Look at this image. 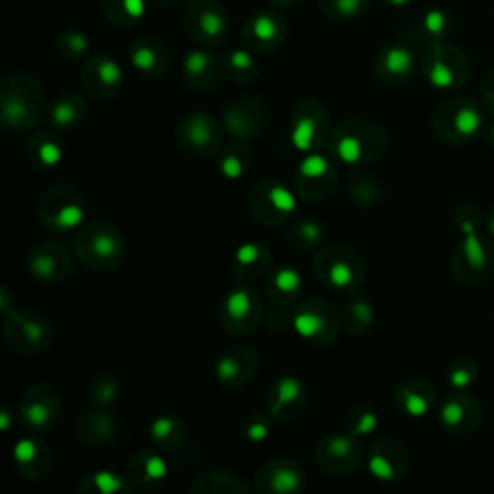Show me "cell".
<instances>
[{"label":"cell","mask_w":494,"mask_h":494,"mask_svg":"<svg viewBox=\"0 0 494 494\" xmlns=\"http://www.w3.org/2000/svg\"><path fill=\"white\" fill-rule=\"evenodd\" d=\"M43 116V89L39 79L28 72L8 74L0 83V122L12 133L35 128Z\"/></svg>","instance_id":"obj_1"},{"label":"cell","mask_w":494,"mask_h":494,"mask_svg":"<svg viewBox=\"0 0 494 494\" xmlns=\"http://www.w3.org/2000/svg\"><path fill=\"white\" fill-rule=\"evenodd\" d=\"M74 249L85 267L93 270H114L126 261L128 243L116 224L109 220H91L77 230Z\"/></svg>","instance_id":"obj_2"},{"label":"cell","mask_w":494,"mask_h":494,"mask_svg":"<svg viewBox=\"0 0 494 494\" xmlns=\"http://www.w3.org/2000/svg\"><path fill=\"white\" fill-rule=\"evenodd\" d=\"M330 151L346 165H365L385 155L388 139L378 124L365 118H348L330 136Z\"/></svg>","instance_id":"obj_3"},{"label":"cell","mask_w":494,"mask_h":494,"mask_svg":"<svg viewBox=\"0 0 494 494\" xmlns=\"http://www.w3.org/2000/svg\"><path fill=\"white\" fill-rule=\"evenodd\" d=\"M313 273L329 288L353 292L365 278V263L351 247L326 246L315 255Z\"/></svg>","instance_id":"obj_4"},{"label":"cell","mask_w":494,"mask_h":494,"mask_svg":"<svg viewBox=\"0 0 494 494\" xmlns=\"http://www.w3.org/2000/svg\"><path fill=\"white\" fill-rule=\"evenodd\" d=\"M37 213L43 226L50 232H70L82 228L85 219V201L76 185L58 182L43 193Z\"/></svg>","instance_id":"obj_5"},{"label":"cell","mask_w":494,"mask_h":494,"mask_svg":"<svg viewBox=\"0 0 494 494\" xmlns=\"http://www.w3.org/2000/svg\"><path fill=\"white\" fill-rule=\"evenodd\" d=\"M332 126L323 103L303 99L290 114V141L300 153H317L330 141Z\"/></svg>","instance_id":"obj_6"},{"label":"cell","mask_w":494,"mask_h":494,"mask_svg":"<svg viewBox=\"0 0 494 494\" xmlns=\"http://www.w3.org/2000/svg\"><path fill=\"white\" fill-rule=\"evenodd\" d=\"M4 342L21 356H35L48 350L53 342V326L45 317L33 311H10L4 317Z\"/></svg>","instance_id":"obj_7"},{"label":"cell","mask_w":494,"mask_h":494,"mask_svg":"<svg viewBox=\"0 0 494 494\" xmlns=\"http://www.w3.org/2000/svg\"><path fill=\"white\" fill-rule=\"evenodd\" d=\"M249 211L265 226H278L288 222L295 213V195L280 180L267 178L257 182L247 199Z\"/></svg>","instance_id":"obj_8"},{"label":"cell","mask_w":494,"mask_h":494,"mask_svg":"<svg viewBox=\"0 0 494 494\" xmlns=\"http://www.w3.org/2000/svg\"><path fill=\"white\" fill-rule=\"evenodd\" d=\"M224 126L209 112L190 110L176 124V139L180 147L192 157H213L224 138Z\"/></svg>","instance_id":"obj_9"},{"label":"cell","mask_w":494,"mask_h":494,"mask_svg":"<svg viewBox=\"0 0 494 494\" xmlns=\"http://www.w3.org/2000/svg\"><path fill=\"white\" fill-rule=\"evenodd\" d=\"M292 326L305 340L313 346H329L340 334V315L336 309L323 300H309L295 305Z\"/></svg>","instance_id":"obj_10"},{"label":"cell","mask_w":494,"mask_h":494,"mask_svg":"<svg viewBox=\"0 0 494 494\" xmlns=\"http://www.w3.org/2000/svg\"><path fill=\"white\" fill-rule=\"evenodd\" d=\"M185 33L201 47H216L230 31V18L219 0H190L184 14Z\"/></svg>","instance_id":"obj_11"},{"label":"cell","mask_w":494,"mask_h":494,"mask_svg":"<svg viewBox=\"0 0 494 494\" xmlns=\"http://www.w3.org/2000/svg\"><path fill=\"white\" fill-rule=\"evenodd\" d=\"M452 273L463 284H481L494 273V243L487 236L467 234L456 247L452 257Z\"/></svg>","instance_id":"obj_12"},{"label":"cell","mask_w":494,"mask_h":494,"mask_svg":"<svg viewBox=\"0 0 494 494\" xmlns=\"http://www.w3.org/2000/svg\"><path fill=\"white\" fill-rule=\"evenodd\" d=\"M220 324L236 336H246L263 323L265 305L261 295L249 286H236L220 305Z\"/></svg>","instance_id":"obj_13"},{"label":"cell","mask_w":494,"mask_h":494,"mask_svg":"<svg viewBox=\"0 0 494 494\" xmlns=\"http://www.w3.org/2000/svg\"><path fill=\"white\" fill-rule=\"evenodd\" d=\"M62 417V398L55 386L35 385L31 386L20 404L21 425L33 432L53 431Z\"/></svg>","instance_id":"obj_14"},{"label":"cell","mask_w":494,"mask_h":494,"mask_svg":"<svg viewBox=\"0 0 494 494\" xmlns=\"http://www.w3.org/2000/svg\"><path fill=\"white\" fill-rule=\"evenodd\" d=\"M338 182V172L329 158L321 153L305 155L297 172H295V193L307 203H319L334 192Z\"/></svg>","instance_id":"obj_15"},{"label":"cell","mask_w":494,"mask_h":494,"mask_svg":"<svg viewBox=\"0 0 494 494\" xmlns=\"http://www.w3.org/2000/svg\"><path fill=\"white\" fill-rule=\"evenodd\" d=\"M423 74L427 82L439 89H452L466 82L467 62L458 48L448 45H432L423 53L421 58Z\"/></svg>","instance_id":"obj_16"},{"label":"cell","mask_w":494,"mask_h":494,"mask_svg":"<svg viewBox=\"0 0 494 494\" xmlns=\"http://www.w3.org/2000/svg\"><path fill=\"white\" fill-rule=\"evenodd\" d=\"M288 37V23L278 12H257L243 26L241 45L253 55H270L284 45Z\"/></svg>","instance_id":"obj_17"},{"label":"cell","mask_w":494,"mask_h":494,"mask_svg":"<svg viewBox=\"0 0 494 494\" xmlns=\"http://www.w3.org/2000/svg\"><path fill=\"white\" fill-rule=\"evenodd\" d=\"M483 118L471 101L456 99L448 101L437 110L432 126L440 138L446 141H466L477 136Z\"/></svg>","instance_id":"obj_18"},{"label":"cell","mask_w":494,"mask_h":494,"mask_svg":"<svg viewBox=\"0 0 494 494\" xmlns=\"http://www.w3.org/2000/svg\"><path fill=\"white\" fill-rule=\"evenodd\" d=\"M363 458L359 439L346 434H329L324 437L315 450L319 467L330 475H350L356 471Z\"/></svg>","instance_id":"obj_19"},{"label":"cell","mask_w":494,"mask_h":494,"mask_svg":"<svg viewBox=\"0 0 494 494\" xmlns=\"http://www.w3.org/2000/svg\"><path fill=\"white\" fill-rule=\"evenodd\" d=\"M82 85L91 97L109 101L124 87V68L114 56L97 53L83 62Z\"/></svg>","instance_id":"obj_20"},{"label":"cell","mask_w":494,"mask_h":494,"mask_svg":"<svg viewBox=\"0 0 494 494\" xmlns=\"http://www.w3.org/2000/svg\"><path fill=\"white\" fill-rule=\"evenodd\" d=\"M268 122V109L257 97H246L228 104L222 114V126L226 133L240 141H249L261 136Z\"/></svg>","instance_id":"obj_21"},{"label":"cell","mask_w":494,"mask_h":494,"mask_svg":"<svg viewBox=\"0 0 494 494\" xmlns=\"http://www.w3.org/2000/svg\"><path fill=\"white\" fill-rule=\"evenodd\" d=\"M307 390L297 377L284 375L270 385L267 392V410L270 417L280 423L300 419L307 407Z\"/></svg>","instance_id":"obj_22"},{"label":"cell","mask_w":494,"mask_h":494,"mask_svg":"<svg viewBox=\"0 0 494 494\" xmlns=\"http://www.w3.org/2000/svg\"><path fill=\"white\" fill-rule=\"evenodd\" d=\"M305 473L292 458L267 461L255 477V494H302Z\"/></svg>","instance_id":"obj_23"},{"label":"cell","mask_w":494,"mask_h":494,"mask_svg":"<svg viewBox=\"0 0 494 494\" xmlns=\"http://www.w3.org/2000/svg\"><path fill=\"white\" fill-rule=\"evenodd\" d=\"M259 369V356L255 350L247 346H234L220 357L214 363V377L220 385L226 388H241L253 380L255 373Z\"/></svg>","instance_id":"obj_24"},{"label":"cell","mask_w":494,"mask_h":494,"mask_svg":"<svg viewBox=\"0 0 494 494\" xmlns=\"http://www.w3.org/2000/svg\"><path fill=\"white\" fill-rule=\"evenodd\" d=\"M440 423L450 432L469 434L479 429L483 423V407L473 396L456 390L442 400L439 410Z\"/></svg>","instance_id":"obj_25"},{"label":"cell","mask_w":494,"mask_h":494,"mask_svg":"<svg viewBox=\"0 0 494 494\" xmlns=\"http://www.w3.org/2000/svg\"><path fill=\"white\" fill-rule=\"evenodd\" d=\"M185 85L193 91H207L216 85L224 74V58L211 47H197L187 50L182 64Z\"/></svg>","instance_id":"obj_26"},{"label":"cell","mask_w":494,"mask_h":494,"mask_svg":"<svg viewBox=\"0 0 494 494\" xmlns=\"http://www.w3.org/2000/svg\"><path fill=\"white\" fill-rule=\"evenodd\" d=\"M28 268L37 280L55 284L72 273V255L58 241H45L29 253Z\"/></svg>","instance_id":"obj_27"},{"label":"cell","mask_w":494,"mask_h":494,"mask_svg":"<svg viewBox=\"0 0 494 494\" xmlns=\"http://www.w3.org/2000/svg\"><path fill=\"white\" fill-rule=\"evenodd\" d=\"M130 62L143 76H163L172 64L170 45L157 35H139L130 45Z\"/></svg>","instance_id":"obj_28"},{"label":"cell","mask_w":494,"mask_h":494,"mask_svg":"<svg viewBox=\"0 0 494 494\" xmlns=\"http://www.w3.org/2000/svg\"><path fill=\"white\" fill-rule=\"evenodd\" d=\"M407 452L405 448L400 444L398 440L383 439L377 440L369 450L367 456V467L369 473L378 481H392L402 479L407 471Z\"/></svg>","instance_id":"obj_29"},{"label":"cell","mask_w":494,"mask_h":494,"mask_svg":"<svg viewBox=\"0 0 494 494\" xmlns=\"http://www.w3.org/2000/svg\"><path fill=\"white\" fill-rule=\"evenodd\" d=\"M417 68L415 53L405 43H394L380 50L375 62L377 77L386 85H402L410 82Z\"/></svg>","instance_id":"obj_30"},{"label":"cell","mask_w":494,"mask_h":494,"mask_svg":"<svg viewBox=\"0 0 494 494\" xmlns=\"http://www.w3.org/2000/svg\"><path fill=\"white\" fill-rule=\"evenodd\" d=\"M18 471L31 481H41L50 475L55 466L53 448L41 439H21L14 446Z\"/></svg>","instance_id":"obj_31"},{"label":"cell","mask_w":494,"mask_h":494,"mask_svg":"<svg viewBox=\"0 0 494 494\" xmlns=\"http://www.w3.org/2000/svg\"><path fill=\"white\" fill-rule=\"evenodd\" d=\"M76 432L82 442L89 446H110L118 437V425L114 417L103 407H89L79 413L76 421Z\"/></svg>","instance_id":"obj_32"},{"label":"cell","mask_w":494,"mask_h":494,"mask_svg":"<svg viewBox=\"0 0 494 494\" xmlns=\"http://www.w3.org/2000/svg\"><path fill=\"white\" fill-rule=\"evenodd\" d=\"M394 402L410 417H423L437 402V390L425 378H405L396 386Z\"/></svg>","instance_id":"obj_33"},{"label":"cell","mask_w":494,"mask_h":494,"mask_svg":"<svg viewBox=\"0 0 494 494\" xmlns=\"http://www.w3.org/2000/svg\"><path fill=\"white\" fill-rule=\"evenodd\" d=\"M168 477V463L163 456L151 452V450H141L133 454L128 461V479L133 487L141 490H153L158 488L165 479Z\"/></svg>","instance_id":"obj_34"},{"label":"cell","mask_w":494,"mask_h":494,"mask_svg":"<svg viewBox=\"0 0 494 494\" xmlns=\"http://www.w3.org/2000/svg\"><path fill=\"white\" fill-rule=\"evenodd\" d=\"M270 263H273V255L265 243L247 241V243L238 247L234 253V275L240 280L253 282L270 273Z\"/></svg>","instance_id":"obj_35"},{"label":"cell","mask_w":494,"mask_h":494,"mask_svg":"<svg viewBox=\"0 0 494 494\" xmlns=\"http://www.w3.org/2000/svg\"><path fill=\"white\" fill-rule=\"evenodd\" d=\"M87 114V103L74 91H64L47 109V120L55 130H72L83 122Z\"/></svg>","instance_id":"obj_36"},{"label":"cell","mask_w":494,"mask_h":494,"mask_svg":"<svg viewBox=\"0 0 494 494\" xmlns=\"http://www.w3.org/2000/svg\"><path fill=\"white\" fill-rule=\"evenodd\" d=\"M265 290H267L270 302H275L276 305H282V307H288L300 300L303 292V278L292 267L273 268L267 275Z\"/></svg>","instance_id":"obj_37"},{"label":"cell","mask_w":494,"mask_h":494,"mask_svg":"<svg viewBox=\"0 0 494 494\" xmlns=\"http://www.w3.org/2000/svg\"><path fill=\"white\" fill-rule=\"evenodd\" d=\"M26 157L37 170H53L64 158V145L55 133L41 131L26 143Z\"/></svg>","instance_id":"obj_38"},{"label":"cell","mask_w":494,"mask_h":494,"mask_svg":"<svg viewBox=\"0 0 494 494\" xmlns=\"http://www.w3.org/2000/svg\"><path fill=\"white\" fill-rule=\"evenodd\" d=\"M149 437L163 452H176L185 442L187 429L182 419L174 415H158L149 427Z\"/></svg>","instance_id":"obj_39"},{"label":"cell","mask_w":494,"mask_h":494,"mask_svg":"<svg viewBox=\"0 0 494 494\" xmlns=\"http://www.w3.org/2000/svg\"><path fill=\"white\" fill-rule=\"evenodd\" d=\"M76 494H133V485L116 471L99 469L83 477Z\"/></svg>","instance_id":"obj_40"},{"label":"cell","mask_w":494,"mask_h":494,"mask_svg":"<svg viewBox=\"0 0 494 494\" xmlns=\"http://www.w3.org/2000/svg\"><path fill=\"white\" fill-rule=\"evenodd\" d=\"M190 494H251L246 483L228 471H207L195 479Z\"/></svg>","instance_id":"obj_41"},{"label":"cell","mask_w":494,"mask_h":494,"mask_svg":"<svg viewBox=\"0 0 494 494\" xmlns=\"http://www.w3.org/2000/svg\"><path fill=\"white\" fill-rule=\"evenodd\" d=\"M340 321L346 332H350L353 336H361V334H367L375 323V309L363 297H353L344 305Z\"/></svg>","instance_id":"obj_42"},{"label":"cell","mask_w":494,"mask_h":494,"mask_svg":"<svg viewBox=\"0 0 494 494\" xmlns=\"http://www.w3.org/2000/svg\"><path fill=\"white\" fill-rule=\"evenodd\" d=\"M106 20L116 28H131L143 20L147 0H103Z\"/></svg>","instance_id":"obj_43"},{"label":"cell","mask_w":494,"mask_h":494,"mask_svg":"<svg viewBox=\"0 0 494 494\" xmlns=\"http://www.w3.org/2000/svg\"><path fill=\"white\" fill-rule=\"evenodd\" d=\"M253 166V155L243 143H232L219 153V168L228 180H241Z\"/></svg>","instance_id":"obj_44"},{"label":"cell","mask_w":494,"mask_h":494,"mask_svg":"<svg viewBox=\"0 0 494 494\" xmlns=\"http://www.w3.org/2000/svg\"><path fill=\"white\" fill-rule=\"evenodd\" d=\"M55 45L56 53H58L60 58H64L66 62H77L89 55L91 47H93V39L83 29L70 28L58 33Z\"/></svg>","instance_id":"obj_45"},{"label":"cell","mask_w":494,"mask_h":494,"mask_svg":"<svg viewBox=\"0 0 494 494\" xmlns=\"http://www.w3.org/2000/svg\"><path fill=\"white\" fill-rule=\"evenodd\" d=\"M224 74L236 83H251L259 74V66L251 50L234 48L224 58Z\"/></svg>","instance_id":"obj_46"},{"label":"cell","mask_w":494,"mask_h":494,"mask_svg":"<svg viewBox=\"0 0 494 494\" xmlns=\"http://www.w3.org/2000/svg\"><path fill=\"white\" fill-rule=\"evenodd\" d=\"M324 236H326V232H324L323 224L317 222V220H300L288 230V238L292 241V246L295 249H300V251H311L317 246H321Z\"/></svg>","instance_id":"obj_47"},{"label":"cell","mask_w":494,"mask_h":494,"mask_svg":"<svg viewBox=\"0 0 494 494\" xmlns=\"http://www.w3.org/2000/svg\"><path fill=\"white\" fill-rule=\"evenodd\" d=\"M323 14L330 20H357L373 6V0H319Z\"/></svg>","instance_id":"obj_48"},{"label":"cell","mask_w":494,"mask_h":494,"mask_svg":"<svg viewBox=\"0 0 494 494\" xmlns=\"http://www.w3.org/2000/svg\"><path fill=\"white\" fill-rule=\"evenodd\" d=\"M346 425H348V432L351 437L363 439V437H369L370 432H375V429L378 427V415L370 405L357 404L348 413Z\"/></svg>","instance_id":"obj_49"},{"label":"cell","mask_w":494,"mask_h":494,"mask_svg":"<svg viewBox=\"0 0 494 494\" xmlns=\"http://www.w3.org/2000/svg\"><path fill=\"white\" fill-rule=\"evenodd\" d=\"M120 392V383L112 375H99L89 383V400L95 407L106 410L114 400L118 398Z\"/></svg>","instance_id":"obj_50"},{"label":"cell","mask_w":494,"mask_h":494,"mask_svg":"<svg viewBox=\"0 0 494 494\" xmlns=\"http://www.w3.org/2000/svg\"><path fill=\"white\" fill-rule=\"evenodd\" d=\"M348 193L353 203L361 207H373L380 199V190H378L377 182H373L367 176H357L350 182Z\"/></svg>","instance_id":"obj_51"},{"label":"cell","mask_w":494,"mask_h":494,"mask_svg":"<svg viewBox=\"0 0 494 494\" xmlns=\"http://www.w3.org/2000/svg\"><path fill=\"white\" fill-rule=\"evenodd\" d=\"M479 377V369L471 359H456L448 370V380L456 390H466Z\"/></svg>","instance_id":"obj_52"},{"label":"cell","mask_w":494,"mask_h":494,"mask_svg":"<svg viewBox=\"0 0 494 494\" xmlns=\"http://www.w3.org/2000/svg\"><path fill=\"white\" fill-rule=\"evenodd\" d=\"M270 434V419L261 413H253L243 423V437L253 444H261Z\"/></svg>","instance_id":"obj_53"},{"label":"cell","mask_w":494,"mask_h":494,"mask_svg":"<svg viewBox=\"0 0 494 494\" xmlns=\"http://www.w3.org/2000/svg\"><path fill=\"white\" fill-rule=\"evenodd\" d=\"M448 28H450V21H448V16L442 12V10H431L427 12L425 18L421 20V29L427 37L431 39H440L448 33Z\"/></svg>","instance_id":"obj_54"},{"label":"cell","mask_w":494,"mask_h":494,"mask_svg":"<svg viewBox=\"0 0 494 494\" xmlns=\"http://www.w3.org/2000/svg\"><path fill=\"white\" fill-rule=\"evenodd\" d=\"M456 224H458V228L466 236L467 234H475L479 230L481 224L479 209H475V207H461L460 211L456 213Z\"/></svg>","instance_id":"obj_55"},{"label":"cell","mask_w":494,"mask_h":494,"mask_svg":"<svg viewBox=\"0 0 494 494\" xmlns=\"http://www.w3.org/2000/svg\"><path fill=\"white\" fill-rule=\"evenodd\" d=\"M0 427L6 431L8 427H10V410L8 407H2V415H0Z\"/></svg>","instance_id":"obj_56"},{"label":"cell","mask_w":494,"mask_h":494,"mask_svg":"<svg viewBox=\"0 0 494 494\" xmlns=\"http://www.w3.org/2000/svg\"><path fill=\"white\" fill-rule=\"evenodd\" d=\"M268 2L278 8H290V6H294V4H297L300 0H268Z\"/></svg>","instance_id":"obj_57"},{"label":"cell","mask_w":494,"mask_h":494,"mask_svg":"<svg viewBox=\"0 0 494 494\" xmlns=\"http://www.w3.org/2000/svg\"><path fill=\"white\" fill-rule=\"evenodd\" d=\"M155 4H160V6H178L182 2H190V0H153Z\"/></svg>","instance_id":"obj_58"},{"label":"cell","mask_w":494,"mask_h":494,"mask_svg":"<svg viewBox=\"0 0 494 494\" xmlns=\"http://www.w3.org/2000/svg\"><path fill=\"white\" fill-rule=\"evenodd\" d=\"M386 4H390V6H396V8H402V6H407L412 0H385Z\"/></svg>","instance_id":"obj_59"},{"label":"cell","mask_w":494,"mask_h":494,"mask_svg":"<svg viewBox=\"0 0 494 494\" xmlns=\"http://www.w3.org/2000/svg\"><path fill=\"white\" fill-rule=\"evenodd\" d=\"M485 95H487V101H488V106H490V110H494V87H488Z\"/></svg>","instance_id":"obj_60"},{"label":"cell","mask_w":494,"mask_h":494,"mask_svg":"<svg viewBox=\"0 0 494 494\" xmlns=\"http://www.w3.org/2000/svg\"><path fill=\"white\" fill-rule=\"evenodd\" d=\"M487 228H488V234L494 238V211L490 214H488V222H487Z\"/></svg>","instance_id":"obj_61"},{"label":"cell","mask_w":494,"mask_h":494,"mask_svg":"<svg viewBox=\"0 0 494 494\" xmlns=\"http://www.w3.org/2000/svg\"><path fill=\"white\" fill-rule=\"evenodd\" d=\"M490 136H493V139H494V126H493V131H490Z\"/></svg>","instance_id":"obj_62"}]
</instances>
